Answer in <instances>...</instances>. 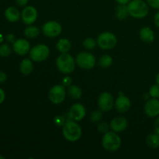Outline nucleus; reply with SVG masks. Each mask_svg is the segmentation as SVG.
<instances>
[{
  "mask_svg": "<svg viewBox=\"0 0 159 159\" xmlns=\"http://www.w3.org/2000/svg\"><path fill=\"white\" fill-rule=\"evenodd\" d=\"M42 31L46 37L54 38L61 34L62 26L57 21H48L42 26Z\"/></svg>",
  "mask_w": 159,
  "mask_h": 159,
  "instance_id": "obj_9",
  "label": "nucleus"
},
{
  "mask_svg": "<svg viewBox=\"0 0 159 159\" xmlns=\"http://www.w3.org/2000/svg\"><path fill=\"white\" fill-rule=\"evenodd\" d=\"M62 133L67 141L70 142H75L80 139L82 136V128L80 125L73 120L66 121L63 125Z\"/></svg>",
  "mask_w": 159,
  "mask_h": 159,
  "instance_id": "obj_1",
  "label": "nucleus"
},
{
  "mask_svg": "<svg viewBox=\"0 0 159 159\" xmlns=\"http://www.w3.org/2000/svg\"><path fill=\"white\" fill-rule=\"evenodd\" d=\"M147 3L153 9H159V0H147Z\"/></svg>",
  "mask_w": 159,
  "mask_h": 159,
  "instance_id": "obj_31",
  "label": "nucleus"
},
{
  "mask_svg": "<svg viewBox=\"0 0 159 159\" xmlns=\"http://www.w3.org/2000/svg\"><path fill=\"white\" fill-rule=\"evenodd\" d=\"M29 0H16V2L20 6H26Z\"/></svg>",
  "mask_w": 159,
  "mask_h": 159,
  "instance_id": "obj_37",
  "label": "nucleus"
},
{
  "mask_svg": "<svg viewBox=\"0 0 159 159\" xmlns=\"http://www.w3.org/2000/svg\"><path fill=\"white\" fill-rule=\"evenodd\" d=\"M71 83H72V80H71V78L69 77V76H66V77L64 78L63 80H62V85L65 87L70 86V85H71Z\"/></svg>",
  "mask_w": 159,
  "mask_h": 159,
  "instance_id": "obj_32",
  "label": "nucleus"
},
{
  "mask_svg": "<svg viewBox=\"0 0 159 159\" xmlns=\"http://www.w3.org/2000/svg\"><path fill=\"white\" fill-rule=\"evenodd\" d=\"M66 93V90L63 85H56L50 89L48 97L53 103L60 104L65 99Z\"/></svg>",
  "mask_w": 159,
  "mask_h": 159,
  "instance_id": "obj_8",
  "label": "nucleus"
},
{
  "mask_svg": "<svg viewBox=\"0 0 159 159\" xmlns=\"http://www.w3.org/2000/svg\"><path fill=\"white\" fill-rule=\"evenodd\" d=\"M149 94L152 98L159 99V85L156 83L152 85L149 89Z\"/></svg>",
  "mask_w": 159,
  "mask_h": 159,
  "instance_id": "obj_29",
  "label": "nucleus"
},
{
  "mask_svg": "<svg viewBox=\"0 0 159 159\" xmlns=\"http://www.w3.org/2000/svg\"><path fill=\"white\" fill-rule=\"evenodd\" d=\"M129 16L128 8L127 5H121L119 4V6L116 7V16L118 20H125Z\"/></svg>",
  "mask_w": 159,
  "mask_h": 159,
  "instance_id": "obj_21",
  "label": "nucleus"
},
{
  "mask_svg": "<svg viewBox=\"0 0 159 159\" xmlns=\"http://www.w3.org/2000/svg\"><path fill=\"white\" fill-rule=\"evenodd\" d=\"M118 4H121V5H127L129 2H130L131 0H115Z\"/></svg>",
  "mask_w": 159,
  "mask_h": 159,
  "instance_id": "obj_40",
  "label": "nucleus"
},
{
  "mask_svg": "<svg viewBox=\"0 0 159 159\" xmlns=\"http://www.w3.org/2000/svg\"><path fill=\"white\" fill-rule=\"evenodd\" d=\"M83 47L87 50H93L97 45V40L93 38H86L83 40Z\"/></svg>",
  "mask_w": 159,
  "mask_h": 159,
  "instance_id": "obj_26",
  "label": "nucleus"
},
{
  "mask_svg": "<svg viewBox=\"0 0 159 159\" xmlns=\"http://www.w3.org/2000/svg\"><path fill=\"white\" fill-rule=\"evenodd\" d=\"M117 43V38L111 32H103L97 38V44L102 50H110L115 48Z\"/></svg>",
  "mask_w": 159,
  "mask_h": 159,
  "instance_id": "obj_5",
  "label": "nucleus"
},
{
  "mask_svg": "<svg viewBox=\"0 0 159 159\" xmlns=\"http://www.w3.org/2000/svg\"><path fill=\"white\" fill-rule=\"evenodd\" d=\"M154 127H155V133H157L158 134H159V116L158 118H157L156 120H155V125H154Z\"/></svg>",
  "mask_w": 159,
  "mask_h": 159,
  "instance_id": "obj_38",
  "label": "nucleus"
},
{
  "mask_svg": "<svg viewBox=\"0 0 159 159\" xmlns=\"http://www.w3.org/2000/svg\"><path fill=\"white\" fill-rule=\"evenodd\" d=\"M40 34V30L38 27L30 25L25 29L24 35L28 38H35Z\"/></svg>",
  "mask_w": 159,
  "mask_h": 159,
  "instance_id": "obj_24",
  "label": "nucleus"
},
{
  "mask_svg": "<svg viewBox=\"0 0 159 159\" xmlns=\"http://www.w3.org/2000/svg\"><path fill=\"white\" fill-rule=\"evenodd\" d=\"M129 15L136 19H142L149 12L148 4L143 0H131L127 4Z\"/></svg>",
  "mask_w": 159,
  "mask_h": 159,
  "instance_id": "obj_2",
  "label": "nucleus"
},
{
  "mask_svg": "<svg viewBox=\"0 0 159 159\" xmlns=\"http://www.w3.org/2000/svg\"><path fill=\"white\" fill-rule=\"evenodd\" d=\"M127 125H128V123H127V119L124 118V116H116V117L113 118L110 124L111 130L116 133L125 130L127 127Z\"/></svg>",
  "mask_w": 159,
  "mask_h": 159,
  "instance_id": "obj_15",
  "label": "nucleus"
},
{
  "mask_svg": "<svg viewBox=\"0 0 159 159\" xmlns=\"http://www.w3.org/2000/svg\"><path fill=\"white\" fill-rule=\"evenodd\" d=\"M20 72L25 75H28L31 74L34 70V65L30 59L25 58L21 61L20 65Z\"/></svg>",
  "mask_w": 159,
  "mask_h": 159,
  "instance_id": "obj_19",
  "label": "nucleus"
},
{
  "mask_svg": "<svg viewBox=\"0 0 159 159\" xmlns=\"http://www.w3.org/2000/svg\"><path fill=\"white\" fill-rule=\"evenodd\" d=\"M2 41H3V37L2 34H0V43H2Z\"/></svg>",
  "mask_w": 159,
  "mask_h": 159,
  "instance_id": "obj_42",
  "label": "nucleus"
},
{
  "mask_svg": "<svg viewBox=\"0 0 159 159\" xmlns=\"http://www.w3.org/2000/svg\"><path fill=\"white\" fill-rule=\"evenodd\" d=\"M146 143L148 147L152 148H157L159 147V134L157 133L151 134L146 138Z\"/></svg>",
  "mask_w": 159,
  "mask_h": 159,
  "instance_id": "obj_23",
  "label": "nucleus"
},
{
  "mask_svg": "<svg viewBox=\"0 0 159 159\" xmlns=\"http://www.w3.org/2000/svg\"><path fill=\"white\" fill-rule=\"evenodd\" d=\"M110 128V126L106 122H100L98 124V130L102 134H106L109 131V129Z\"/></svg>",
  "mask_w": 159,
  "mask_h": 159,
  "instance_id": "obj_30",
  "label": "nucleus"
},
{
  "mask_svg": "<svg viewBox=\"0 0 159 159\" xmlns=\"http://www.w3.org/2000/svg\"><path fill=\"white\" fill-rule=\"evenodd\" d=\"M140 38L145 43H152L155 40V33L148 26L141 28L139 32Z\"/></svg>",
  "mask_w": 159,
  "mask_h": 159,
  "instance_id": "obj_18",
  "label": "nucleus"
},
{
  "mask_svg": "<svg viewBox=\"0 0 159 159\" xmlns=\"http://www.w3.org/2000/svg\"><path fill=\"white\" fill-rule=\"evenodd\" d=\"M0 159H5V157L2 155H0Z\"/></svg>",
  "mask_w": 159,
  "mask_h": 159,
  "instance_id": "obj_43",
  "label": "nucleus"
},
{
  "mask_svg": "<svg viewBox=\"0 0 159 159\" xmlns=\"http://www.w3.org/2000/svg\"><path fill=\"white\" fill-rule=\"evenodd\" d=\"M54 123H55L56 125L57 126H63L65 124V120H64V118L62 116H57L56 118H54Z\"/></svg>",
  "mask_w": 159,
  "mask_h": 159,
  "instance_id": "obj_33",
  "label": "nucleus"
},
{
  "mask_svg": "<svg viewBox=\"0 0 159 159\" xmlns=\"http://www.w3.org/2000/svg\"><path fill=\"white\" fill-rule=\"evenodd\" d=\"M7 79V75L6 73L2 71H0V83H3Z\"/></svg>",
  "mask_w": 159,
  "mask_h": 159,
  "instance_id": "obj_35",
  "label": "nucleus"
},
{
  "mask_svg": "<svg viewBox=\"0 0 159 159\" xmlns=\"http://www.w3.org/2000/svg\"><path fill=\"white\" fill-rule=\"evenodd\" d=\"M102 145L109 152H116L121 146V138L116 132L108 131L104 134L102 139Z\"/></svg>",
  "mask_w": 159,
  "mask_h": 159,
  "instance_id": "obj_4",
  "label": "nucleus"
},
{
  "mask_svg": "<svg viewBox=\"0 0 159 159\" xmlns=\"http://www.w3.org/2000/svg\"><path fill=\"white\" fill-rule=\"evenodd\" d=\"M86 114L85 107L81 103H75L72 105L68 112V116L75 121H80L83 119Z\"/></svg>",
  "mask_w": 159,
  "mask_h": 159,
  "instance_id": "obj_12",
  "label": "nucleus"
},
{
  "mask_svg": "<svg viewBox=\"0 0 159 159\" xmlns=\"http://www.w3.org/2000/svg\"><path fill=\"white\" fill-rule=\"evenodd\" d=\"M6 41L8 42V43H13L14 42H15V40H16L15 36H14V34H7V35H6Z\"/></svg>",
  "mask_w": 159,
  "mask_h": 159,
  "instance_id": "obj_34",
  "label": "nucleus"
},
{
  "mask_svg": "<svg viewBox=\"0 0 159 159\" xmlns=\"http://www.w3.org/2000/svg\"><path fill=\"white\" fill-rule=\"evenodd\" d=\"M75 62L82 69H92L96 65V57L89 52H81L76 57Z\"/></svg>",
  "mask_w": 159,
  "mask_h": 159,
  "instance_id": "obj_7",
  "label": "nucleus"
},
{
  "mask_svg": "<svg viewBox=\"0 0 159 159\" xmlns=\"http://www.w3.org/2000/svg\"><path fill=\"white\" fill-rule=\"evenodd\" d=\"M5 99H6V93H5L4 90L0 88V104L4 102Z\"/></svg>",
  "mask_w": 159,
  "mask_h": 159,
  "instance_id": "obj_36",
  "label": "nucleus"
},
{
  "mask_svg": "<svg viewBox=\"0 0 159 159\" xmlns=\"http://www.w3.org/2000/svg\"><path fill=\"white\" fill-rule=\"evenodd\" d=\"M5 16L9 22L15 23L20 20V18L21 17V14L18 9L13 7V6H10V7H8L5 11Z\"/></svg>",
  "mask_w": 159,
  "mask_h": 159,
  "instance_id": "obj_17",
  "label": "nucleus"
},
{
  "mask_svg": "<svg viewBox=\"0 0 159 159\" xmlns=\"http://www.w3.org/2000/svg\"><path fill=\"white\" fill-rule=\"evenodd\" d=\"M98 106L102 111L109 112L114 106V99L110 93H102L98 99Z\"/></svg>",
  "mask_w": 159,
  "mask_h": 159,
  "instance_id": "obj_10",
  "label": "nucleus"
},
{
  "mask_svg": "<svg viewBox=\"0 0 159 159\" xmlns=\"http://www.w3.org/2000/svg\"><path fill=\"white\" fill-rule=\"evenodd\" d=\"M131 106L130 99L125 96H120L114 102V107L119 113H125L128 111Z\"/></svg>",
  "mask_w": 159,
  "mask_h": 159,
  "instance_id": "obj_16",
  "label": "nucleus"
},
{
  "mask_svg": "<svg viewBox=\"0 0 159 159\" xmlns=\"http://www.w3.org/2000/svg\"><path fill=\"white\" fill-rule=\"evenodd\" d=\"M75 60L68 53L61 54L56 60V65L61 72L64 74H71L75 68Z\"/></svg>",
  "mask_w": 159,
  "mask_h": 159,
  "instance_id": "obj_3",
  "label": "nucleus"
},
{
  "mask_svg": "<svg viewBox=\"0 0 159 159\" xmlns=\"http://www.w3.org/2000/svg\"><path fill=\"white\" fill-rule=\"evenodd\" d=\"M155 80H156V83L158 84V85H159V73L156 75V79H155Z\"/></svg>",
  "mask_w": 159,
  "mask_h": 159,
  "instance_id": "obj_41",
  "label": "nucleus"
},
{
  "mask_svg": "<svg viewBox=\"0 0 159 159\" xmlns=\"http://www.w3.org/2000/svg\"><path fill=\"white\" fill-rule=\"evenodd\" d=\"M12 48H13V51H15L16 54H17L18 55L23 56L28 54L30 51V43L25 39L20 38L15 40L13 45H12Z\"/></svg>",
  "mask_w": 159,
  "mask_h": 159,
  "instance_id": "obj_14",
  "label": "nucleus"
},
{
  "mask_svg": "<svg viewBox=\"0 0 159 159\" xmlns=\"http://www.w3.org/2000/svg\"><path fill=\"white\" fill-rule=\"evenodd\" d=\"M113 63V57L108 54H104L99 58V65L101 68H107Z\"/></svg>",
  "mask_w": 159,
  "mask_h": 159,
  "instance_id": "obj_25",
  "label": "nucleus"
},
{
  "mask_svg": "<svg viewBox=\"0 0 159 159\" xmlns=\"http://www.w3.org/2000/svg\"><path fill=\"white\" fill-rule=\"evenodd\" d=\"M101 111H102V110H101L100 109H99V110H94V111L91 113V115H90V120H91V121H93V122L94 123H97L99 122V121H100L102 116V112Z\"/></svg>",
  "mask_w": 159,
  "mask_h": 159,
  "instance_id": "obj_28",
  "label": "nucleus"
},
{
  "mask_svg": "<svg viewBox=\"0 0 159 159\" xmlns=\"http://www.w3.org/2000/svg\"><path fill=\"white\" fill-rule=\"evenodd\" d=\"M29 54L31 60L34 61L41 62L49 57L50 49L45 44H37L31 48Z\"/></svg>",
  "mask_w": 159,
  "mask_h": 159,
  "instance_id": "obj_6",
  "label": "nucleus"
},
{
  "mask_svg": "<svg viewBox=\"0 0 159 159\" xmlns=\"http://www.w3.org/2000/svg\"><path fill=\"white\" fill-rule=\"evenodd\" d=\"M68 94L71 99H79L82 97V91L79 86L77 85H70L68 89Z\"/></svg>",
  "mask_w": 159,
  "mask_h": 159,
  "instance_id": "obj_22",
  "label": "nucleus"
},
{
  "mask_svg": "<svg viewBox=\"0 0 159 159\" xmlns=\"http://www.w3.org/2000/svg\"><path fill=\"white\" fill-rule=\"evenodd\" d=\"M144 112L149 117H155L159 115V99L152 98L146 102Z\"/></svg>",
  "mask_w": 159,
  "mask_h": 159,
  "instance_id": "obj_13",
  "label": "nucleus"
},
{
  "mask_svg": "<svg viewBox=\"0 0 159 159\" xmlns=\"http://www.w3.org/2000/svg\"><path fill=\"white\" fill-rule=\"evenodd\" d=\"M11 52H12V49L8 43H2L0 45V56L1 57H8L10 55Z\"/></svg>",
  "mask_w": 159,
  "mask_h": 159,
  "instance_id": "obj_27",
  "label": "nucleus"
},
{
  "mask_svg": "<svg viewBox=\"0 0 159 159\" xmlns=\"http://www.w3.org/2000/svg\"><path fill=\"white\" fill-rule=\"evenodd\" d=\"M154 21H155V25L159 27V10L155 13V17H154Z\"/></svg>",
  "mask_w": 159,
  "mask_h": 159,
  "instance_id": "obj_39",
  "label": "nucleus"
},
{
  "mask_svg": "<svg viewBox=\"0 0 159 159\" xmlns=\"http://www.w3.org/2000/svg\"><path fill=\"white\" fill-rule=\"evenodd\" d=\"M56 48H57V51L61 53V54H65V53H68V51L71 50V44L69 40L66 38H62L57 41V44H56Z\"/></svg>",
  "mask_w": 159,
  "mask_h": 159,
  "instance_id": "obj_20",
  "label": "nucleus"
},
{
  "mask_svg": "<svg viewBox=\"0 0 159 159\" xmlns=\"http://www.w3.org/2000/svg\"><path fill=\"white\" fill-rule=\"evenodd\" d=\"M38 16L37 9L34 6H26L21 12V19L23 23L26 25H31L34 23Z\"/></svg>",
  "mask_w": 159,
  "mask_h": 159,
  "instance_id": "obj_11",
  "label": "nucleus"
}]
</instances>
